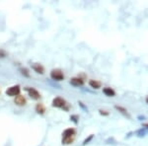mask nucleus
<instances>
[{
	"mask_svg": "<svg viewBox=\"0 0 148 146\" xmlns=\"http://www.w3.org/2000/svg\"><path fill=\"white\" fill-rule=\"evenodd\" d=\"M76 131L74 128H67L63 131L62 133V144L68 145L71 144L75 139Z\"/></svg>",
	"mask_w": 148,
	"mask_h": 146,
	"instance_id": "f257e3e1",
	"label": "nucleus"
},
{
	"mask_svg": "<svg viewBox=\"0 0 148 146\" xmlns=\"http://www.w3.org/2000/svg\"><path fill=\"white\" fill-rule=\"evenodd\" d=\"M66 106H67V103L65 102V100H63L62 98H60V97H57L56 99H53V101H52V107L68 110V108Z\"/></svg>",
	"mask_w": 148,
	"mask_h": 146,
	"instance_id": "f03ea898",
	"label": "nucleus"
},
{
	"mask_svg": "<svg viewBox=\"0 0 148 146\" xmlns=\"http://www.w3.org/2000/svg\"><path fill=\"white\" fill-rule=\"evenodd\" d=\"M20 86L19 85H15L12 86V87H9L8 89L6 90V95L10 96V97H17V96L20 95Z\"/></svg>",
	"mask_w": 148,
	"mask_h": 146,
	"instance_id": "7ed1b4c3",
	"label": "nucleus"
},
{
	"mask_svg": "<svg viewBox=\"0 0 148 146\" xmlns=\"http://www.w3.org/2000/svg\"><path fill=\"white\" fill-rule=\"evenodd\" d=\"M51 77L56 81H61L64 78V74L60 69H53L51 72Z\"/></svg>",
	"mask_w": 148,
	"mask_h": 146,
	"instance_id": "20e7f679",
	"label": "nucleus"
},
{
	"mask_svg": "<svg viewBox=\"0 0 148 146\" xmlns=\"http://www.w3.org/2000/svg\"><path fill=\"white\" fill-rule=\"evenodd\" d=\"M26 91H27L29 96H30V97L32 98V99H34V100H39L40 98V93L38 92V91L36 90L35 88L27 87V88H26Z\"/></svg>",
	"mask_w": 148,
	"mask_h": 146,
	"instance_id": "39448f33",
	"label": "nucleus"
},
{
	"mask_svg": "<svg viewBox=\"0 0 148 146\" xmlns=\"http://www.w3.org/2000/svg\"><path fill=\"white\" fill-rule=\"evenodd\" d=\"M14 102H15V104L17 105V106H20V107L25 106L26 103H27V101H26V99H25V97H23V96H21V95H19V96H17V97H15V100H14Z\"/></svg>",
	"mask_w": 148,
	"mask_h": 146,
	"instance_id": "423d86ee",
	"label": "nucleus"
},
{
	"mask_svg": "<svg viewBox=\"0 0 148 146\" xmlns=\"http://www.w3.org/2000/svg\"><path fill=\"white\" fill-rule=\"evenodd\" d=\"M70 84L73 86H76V87H79V86H82L84 84V81L79 77H74L70 80Z\"/></svg>",
	"mask_w": 148,
	"mask_h": 146,
	"instance_id": "0eeeda50",
	"label": "nucleus"
},
{
	"mask_svg": "<svg viewBox=\"0 0 148 146\" xmlns=\"http://www.w3.org/2000/svg\"><path fill=\"white\" fill-rule=\"evenodd\" d=\"M33 69L36 71L37 73H40V74H44L45 72V68L42 64L40 63H34L33 64Z\"/></svg>",
	"mask_w": 148,
	"mask_h": 146,
	"instance_id": "6e6552de",
	"label": "nucleus"
},
{
	"mask_svg": "<svg viewBox=\"0 0 148 146\" xmlns=\"http://www.w3.org/2000/svg\"><path fill=\"white\" fill-rule=\"evenodd\" d=\"M103 93H104L106 96H108V97H114V96L116 95V92L110 87L104 88V89H103Z\"/></svg>",
	"mask_w": 148,
	"mask_h": 146,
	"instance_id": "1a4fd4ad",
	"label": "nucleus"
},
{
	"mask_svg": "<svg viewBox=\"0 0 148 146\" xmlns=\"http://www.w3.org/2000/svg\"><path fill=\"white\" fill-rule=\"evenodd\" d=\"M36 112H38V114H45V112H46V108L42 104H38L37 106H36Z\"/></svg>",
	"mask_w": 148,
	"mask_h": 146,
	"instance_id": "9d476101",
	"label": "nucleus"
},
{
	"mask_svg": "<svg viewBox=\"0 0 148 146\" xmlns=\"http://www.w3.org/2000/svg\"><path fill=\"white\" fill-rule=\"evenodd\" d=\"M89 85L91 86L92 88H94V89H99V88L101 87V83L97 80H90Z\"/></svg>",
	"mask_w": 148,
	"mask_h": 146,
	"instance_id": "9b49d317",
	"label": "nucleus"
},
{
	"mask_svg": "<svg viewBox=\"0 0 148 146\" xmlns=\"http://www.w3.org/2000/svg\"><path fill=\"white\" fill-rule=\"evenodd\" d=\"M116 109H118L119 111H121V112H123V114H125V116H127V117H130V116H128V114H127V111H126V110L123 109V108H121V107H118V106L116 107Z\"/></svg>",
	"mask_w": 148,
	"mask_h": 146,
	"instance_id": "f8f14e48",
	"label": "nucleus"
},
{
	"mask_svg": "<svg viewBox=\"0 0 148 146\" xmlns=\"http://www.w3.org/2000/svg\"><path fill=\"white\" fill-rule=\"evenodd\" d=\"M21 71H22V74L24 75V74H25L26 76H29L30 75V74H29V72H28V70L26 68H24V69H21Z\"/></svg>",
	"mask_w": 148,
	"mask_h": 146,
	"instance_id": "ddd939ff",
	"label": "nucleus"
},
{
	"mask_svg": "<svg viewBox=\"0 0 148 146\" xmlns=\"http://www.w3.org/2000/svg\"><path fill=\"white\" fill-rule=\"evenodd\" d=\"M146 103L148 104V96H147V98H146Z\"/></svg>",
	"mask_w": 148,
	"mask_h": 146,
	"instance_id": "4468645a",
	"label": "nucleus"
}]
</instances>
